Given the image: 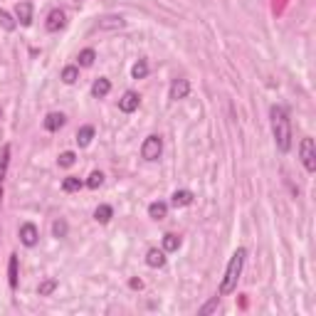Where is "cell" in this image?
Here are the masks:
<instances>
[{"mask_svg":"<svg viewBox=\"0 0 316 316\" xmlns=\"http://www.w3.org/2000/svg\"><path fill=\"white\" fill-rule=\"evenodd\" d=\"M62 126H64V114L52 111V114L45 116V128H47V131H60Z\"/></svg>","mask_w":316,"mask_h":316,"instance_id":"cell-11","label":"cell"},{"mask_svg":"<svg viewBox=\"0 0 316 316\" xmlns=\"http://www.w3.org/2000/svg\"><path fill=\"white\" fill-rule=\"evenodd\" d=\"M161 153H163V141H161V136H148L146 141H143V146H141V156L146 158V161H158L161 158Z\"/></svg>","mask_w":316,"mask_h":316,"instance_id":"cell-4","label":"cell"},{"mask_svg":"<svg viewBox=\"0 0 316 316\" xmlns=\"http://www.w3.org/2000/svg\"><path fill=\"white\" fill-rule=\"evenodd\" d=\"M92 138H94V126H82L79 131H77V143L84 148V146H89L92 143Z\"/></svg>","mask_w":316,"mask_h":316,"instance_id":"cell-16","label":"cell"},{"mask_svg":"<svg viewBox=\"0 0 316 316\" xmlns=\"http://www.w3.org/2000/svg\"><path fill=\"white\" fill-rule=\"evenodd\" d=\"M37 240H40L37 227H35L32 222H23V225H20V242H23L25 247H35Z\"/></svg>","mask_w":316,"mask_h":316,"instance_id":"cell-5","label":"cell"},{"mask_svg":"<svg viewBox=\"0 0 316 316\" xmlns=\"http://www.w3.org/2000/svg\"><path fill=\"white\" fill-rule=\"evenodd\" d=\"M0 114H3V109H0Z\"/></svg>","mask_w":316,"mask_h":316,"instance_id":"cell-32","label":"cell"},{"mask_svg":"<svg viewBox=\"0 0 316 316\" xmlns=\"http://www.w3.org/2000/svg\"><path fill=\"white\" fill-rule=\"evenodd\" d=\"M190 203H193V193L190 190H176L171 195V205H176V208H186Z\"/></svg>","mask_w":316,"mask_h":316,"instance_id":"cell-13","label":"cell"},{"mask_svg":"<svg viewBox=\"0 0 316 316\" xmlns=\"http://www.w3.org/2000/svg\"><path fill=\"white\" fill-rule=\"evenodd\" d=\"M138 104H141V96H138L136 92H124V96L119 99V109H121L124 114L136 111V109H138Z\"/></svg>","mask_w":316,"mask_h":316,"instance_id":"cell-7","label":"cell"},{"mask_svg":"<svg viewBox=\"0 0 316 316\" xmlns=\"http://www.w3.org/2000/svg\"><path fill=\"white\" fill-rule=\"evenodd\" d=\"M101 183H104V173H101V171H92L84 186H87V188H92V190H96Z\"/></svg>","mask_w":316,"mask_h":316,"instance_id":"cell-25","label":"cell"},{"mask_svg":"<svg viewBox=\"0 0 316 316\" xmlns=\"http://www.w3.org/2000/svg\"><path fill=\"white\" fill-rule=\"evenodd\" d=\"M15 18L20 25H32V3L30 0H20V3L15 5Z\"/></svg>","mask_w":316,"mask_h":316,"instance_id":"cell-6","label":"cell"},{"mask_svg":"<svg viewBox=\"0 0 316 316\" xmlns=\"http://www.w3.org/2000/svg\"><path fill=\"white\" fill-rule=\"evenodd\" d=\"M188 94H190V82H188V79L181 77V79H176V82L171 84V99H173V101L186 99Z\"/></svg>","mask_w":316,"mask_h":316,"instance_id":"cell-9","label":"cell"},{"mask_svg":"<svg viewBox=\"0 0 316 316\" xmlns=\"http://www.w3.org/2000/svg\"><path fill=\"white\" fill-rule=\"evenodd\" d=\"M111 218H114V210H111V205H99V208L94 210V220H96V222H101V225H106Z\"/></svg>","mask_w":316,"mask_h":316,"instance_id":"cell-17","label":"cell"},{"mask_svg":"<svg viewBox=\"0 0 316 316\" xmlns=\"http://www.w3.org/2000/svg\"><path fill=\"white\" fill-rule=\"evenodd\" d=\"M8 163H10V146H3V153H0V186H3V181H5Z\"/></svg>","mask_w":316,"mask_h":316,"instance_id":"cell-18","label":"cell"},{"mask_svg":"<svg viewBox=\"0 0 316 316\" xmlns=\"http://www.w3.org/2000/svg\"><path fill=\"white\" fill-rule=\"evenodd\" d=\"M74 161H77L74 151H64V153H60V166H62V168H69V166H74Z\"/></svg>","mask_w":316,"mask_h":316,"instance_id":"cell-28","label":"cell"},{"mask_svg":"<svg viewBox=\"0 0 316 316\" xmlns=\"http://www.w3.org/2000/svg\"><path fill=\"white\" fill-rule=\"evenodd\" d=\"M245 257H247V250H245V247H240V250H237V252L230 257L227 269H225V277H222V284H220V296H225V294L235 291L237 279H240L242 267H245Z\"/></svg>","mask_w":316,"mask_h":316,"instance_id":"cell-2","label":"cell"},{"mask_svg":"<svg viewBox=\"0 0 316 316\" xmlns=\"http://www.w3.org/2000/svg\"><path fill=\"white\" fill-rule=\"evenodd\" d=\"M77 60H79V67H92V64H94V60H96V52L87 47V50H82V52H79V57H77Z\"/></svg>","mask_w":316,"mask_h":316,"instance_id":"cell-23","label":"cell"},{"mask_svg":"<svg viewBox=\"0 0 316 316\" xmlns=\"http://www.w3.org/2000/svg\"><path fill=\"white\" fill-rule=\"evenodd\" d=\"M272 116V133H274V143L282 153H286L291 148V124H289V114L282 104H274L269 109Z\"/></svg>","mask_w":316,"mask_h":316,"instance_id":"cell-1","label":"cell"},{"mask_svg":"<svg viewBox=\"0 0 316 316\" xmlns=\"http://www.w3.org/2000/svg\"><path fill=\"white\" fill-rule=\"evenodd\" d=\"M166 213H168V205L161 203V200H156V203L148 205V218H153V220H163Z\"/></svg>","mask_w":316,"mask_h":316,"instance_id":"cell-15","label":"cell"},{"mask_svg":"<svg viewBox=\"0 0 316 316\" xmlns=\"http://www.w3.org/2000/svg\"><path fill=\"white\" fill-rule=\"evenodd\" d=\"M146 264L153 267V269L163 267V264H166V252H163V250H156V247L148 250V252H146Z\"/></svg>","mask_w":316,"mask_h":316,"instance_id":"cell-10","label":"cell"},{"mask_svg":"<svg viewBox=\"0 0 316 316\" xmlns=\"http://www.w3.org/2000/svg\"><path fill=\"white\" fill-rule=\"evenodd\" d=\"M126 23H124V18H119V15H109V18H101L99 20V30H119V28H124Z\"/></svg>","mask_w":316,"mask_h":316,"instance_id":"cell-14","label":"cell"},{"mask_svg":"<svg viewBox=\"0 0 316 316\" xmlns=\"http://www.w3.org/2000/svg\"><path fill=\"white\" fill-rule=\"evenodd\" d=\"M0 25H3L8 32H13V30L18 28V20H13V18L5 13V10H0Z\"/></svg>","mask_w":316,"mask_h":316,"instance_id":"cell-27","label":"cell"},{"mask_svg":"<svg viewBox=\"0 0 316 316\" xmlns=\"http://www.w3.org/2000/svg\"><path fill=\"white\" fill-rule=\"evenodd\" d=\"M64 10H60V8H55V10H50V15H47V23H45V28L50 30V32H57V30H62L64 28Z\"/></svg>","mask_w":316,"mask_h":316,"instance_id":"cell-8","label":"cell"},{"mask_svg":"<svg viewBox=\"0 0 316 316\" xmlns=\"http://www.w3.org/2000/svg\"><path fill=\"white\" fill-rule=\"evenodd\" d=\"M299 156H301V163L309 173L316 171V148H314V138H301L299 143Z\"/></svg>","mask_w":316,"mask_h":316,"instance_id":"cell-3","label":"cell"},{"mask_svg":"<svg viewBox=\"0 0 316 316\" xmlns=\"http://www.w3.org/2000/svg\"><path fill=\"white\" fill-rule=\"evenodd\" d=\"M218 306H220V296H213V299H210V301H208V304L200 309V314H203V316H208V314H213Z\"/></svg>","mask_w":316,"mask_h":316,"instance_id":"cell-30","label":"cell"},{"mask_svg":"<svg viewBox=\"0 0 316 316\" xmlns=\"http://www.w3.org/2000/svg\"><path fill=\"white\" fill-rule=\"evenodd\" d=\"M67 230H69V227H67V222H64L62 218L55 220V225H52V235H55V237H67Z\"/></svg>","mask_w":316,"mask_h":316,"instance_id":"cell-29","label":"cell"},{"mask_svg":"<svg viewBox=\"0 0 316 316\" xmlns=\"http://www.w3.org/2000/svg\"><path fill=\"white\" fill-rule=\"evenodd\" d=\"M82 186H84V183H82L77 176H69V178H64V181H62V190H64V193H77Z\"/></svg>","mask_w":316,"mask_h":316,"instance_id":"cell-22","label":"cell"},{"mask_svg":"<svg viewBox=\"0 0 316 316\" xmlns=\"http://www.w3.org/2000/svg\"><path fill=\"white\" fill-rule=\"evenodd\" d=\"M111 92V82L106 79V77H99L94 84H92V94L96 96V99H101V96H106Z\"/></svg>","mask_w":316,"mask_h":316,"instance_id":"cell-12","label":"cell"},{"mask_svg":"<svg viewBox=\"0 0 316 316\" xmlns=\"http://www.w3.org/2000/svg\"><path fill=\"white\" fill-rule=\"evenodd\" d=\"M178 247H181V237L178 235H173V232L163 235V252H178Z\"/></svg>","mask_w":316,"mask_h":316,"instance_id":"cell-19","label":"cell"},{"mask_svg":"<svg viewBox=\"0 0 316 316\" xmlns=\"http://www.w3.org/2000/svg\"><path fill=\"white\" fill-rule=\"evenodd\" d=\"M8 282H10L13 289L18 286V254H10V262H8Z\"/></svg>","mask_w":316,"mask_h":316,"instance_id":"cell-20","label":"cell"},{"mask_svg":"<svg viewBox=\"0 0 316 316\" xmlns=\"http://www.w3.org/2000/svg\"><path fill=\"white\" fill-rule=\"evenodd\" d=\"M55 289H57V279H45V282L37 286V294H40V296H50Z\"/></svg>","mask_w":316,"mask_h":316,"instance_id":"cell-26","label":"cell"},{"mask_svg":"<svg viewBox=\"0 0 316 316\" xmlns=\"http://www.w3.org/2000/svg\"><path fill=\"white\" fill-rule=\"evenodd\" d=\"M148 74V62L146 60H138L136 64H133V69H131V77L133 79H143Z\"/></svg>","mask_w":316,"mask_h":316,"instance_id":"cell-24","label":"cell"},{"mask_svg":"<svg viewBox=\"0 0 316 316\" xmlns=\"http://www.w3.org/2000/svg\"><path fill=\"white\" fill-rule=\"evenodd\" d=\"M77 79H79V67L69 64V67L62 69V82H64V84H74Z\"/></svg>","mask_w":316,"mask_h":316,"instance_id":"cell-21","label":"cell"},{"mask_svg":"<svg viewBox=\"0 0 316 316\" xmlns=\"http://www.w3.org/2000/svg\"><path fill=\"white\" fill-rule=\"evenodd\" d=\"M128 284H131V289H141V286H143V282H141V279H131Z\"/></svg>","mask_w":316,"mask_h":316,"instance_id":"cell-31","label":"cell"}]
</instances>
